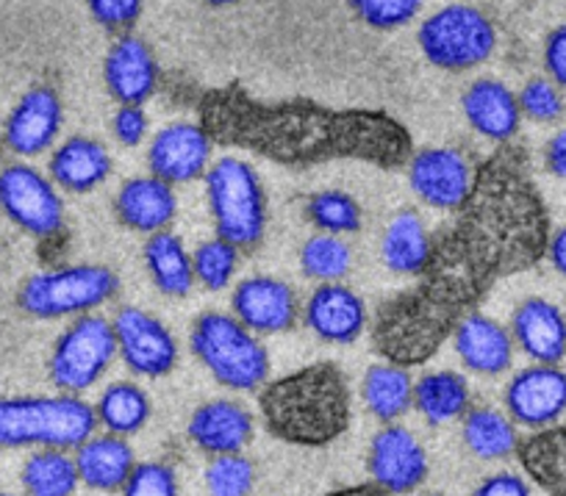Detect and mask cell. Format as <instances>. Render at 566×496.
Here are the masks:
<instances>
[{
  "instance_id": "1",
  "label": "cell",
  "mask_w": 566,
  "mask_h": 496,
  "mask_svg": "<svg viewBox=\"0 0 566 496\" xmlns=\"http://www.w3.org/2000/svg\"><path fill=\"white\" fill-rule=\"evenodd\" d=\"M198 114L214 145L242 147L283 167L364 161L397 170L413 156L411 134L386 112H339L312 101L261 103L242 86H226L206 92Z\"/></svg>"
},
{
  "instance_id": "2",
  "label": "cell",
  "mask_w": 566,
  "mask_h": 496,
  "mask_svg": "<svg viewBox=\"0 0 566 496\" xmlns=\"http://www.w3.org/2000/svg\"><path fill=\"white\" fill-rule=\"evenodd\" d=\"M547 244L549 214L531 181L525 152L505 145L478 167L459 220L433 239L431 255L489 294L503 277L536 266Z\"/></svg>"
},
{
  "instance_id": "3",
  "label": "cell",
  "mask_w": 566,
  "mask_h": 496,
  "mask_svg": "<svg viewBox=\"0 0 566 496\" xmlns=\"http://www.w3.org/2000/svg\"><path fill=\"white\" fill-rule=\"evenodd\" d=\"M261 416L275 439L325 446L350 428V389L334 363H314L275 380L259 397Z\"/></svg>"
},
{
  "instance_id": "4",
  "label": "cell",
  "mask_w": 566,
  "mask_h": 496,
  "mask_svg": "<svg viewBox=\"0 0 566 496\" xmlns=\"http://www.w3.org/2000/svg\"><path fill=\"white\" fill-rule=\"evenodd\" d=\"M467 310L455 299L419 281L417 288L380 305L373 327V345L380 358L397 367L431 361L439 347L453 339Z\"/></svg>"
},
{
  "instance_id": "5",
  "label": "cell",
  "mask_w": 566,
  "mask_h": 496,
  "mask_svg": "<svg viewBox=\"0 0 566 496\" xmlns=\"http://www.w3.org/2000/svg\"><path fill=\"white\" fill-rule=\"evenodd\" d=\"M95 408L73 394L0 400V450H73L95 433Z\"/></svg>"
},
{
  "instance_id": "6",
  "label": "cell",
  "mask_w": 566,
  "mask_h": 496,
  "mask_svg": "<svg viewBox=\"0 0 566 496\" xmlns=\"http://www.w3.org/2000/svg\"><path fill=\"white\" fill-rule=\"evenodd\" d=\"M195 358L217 378V383L237 391L259 389L270 372V358L253 330L237 316L206 310L195 319L189 334Z\"/></svg>"
},
{
  "instance_id": "7",
  "label": "cell",
  "mask_w": 566,
  "mask_h": 496,
  "mask_svg": "<svg viewBox=\"0 0 566 496\" xmlns=\"http://www.w3.org/2000/svg\"><path fill=\"white\" fill-rule=\"evenodd\" d=\"M206 198L217 236L237 250H253L266 231V194L259 172L239 158H220L206 172Z\"/></svg>"
},
{
  "instance_id": "8",
  "label": "cell",
  "mask_w": 566,
  "mask_h": 496,
  "mask_svg": "<svg viewBox=\"0 0 566 496\" xmlns=\"http://www.w3.org/2000/svg\"><path fill=\"white\" fill-rule=\"evenodd\" d=\"M114 292L117 275L108 266L78 264L31 275L20 288L18 303L34 319H62L92 314L97 305L112 299Z\"/></svg>"
},
{
  "instance_id": "9",
  "label": "cell",
  "mask_w": 566,
  "mask_h": 496,
  "mask_svg": "<svg viewBox=\"0 0 566 496\" xmlns=\"http://www.w3.org/2000/svg\"><path fill=\"white\" fill-rule=\"evenodd\" d=\"M417 40L433 67L461 73L492 56L497 45V31L481 9L450 3L419 25Z\"/></svg>"
},
{
  "instance_id": "10",
  "label": "cell",
  "mask_w": 566,
  "mask_h": 496,
  "mask_svg": "<svg viewBox=\"0 0 566 496\" xmlns=\"http://www.w3.org/2000/svg\"><path fill=\"white\" fill-rule=\"evenodd\" d=\"M114 356H117V336L112 321L95 314L75 316L73 325L59 336L48 363L53 386L67 394L86 391L101 380Z\"/></svg>"
},
{
  "instance_id": "11",
  "label": "cell",
  "mask_w": 566,
  "mask_h": 496,
  "mask_svg": "<svg viewBox=\"0 0 566 496\" xmlns=\"http://www.w3.org/2000/svg\"><path fill=\"white\" fill-rule=\"evenodd\" d=\"M0 211L20 231L36 239L56 236L64 222L56 183L29 163H9L0 170Z\"/></svg>"
},
{
  "instance_id": "12",
  "label": "cell",
  "mask_w": 566,
  "mask_h": 496,
  "mask_svg": "<svg viewBox=\"0 0 566 496\" xmlns=\"http://www.w3.org/2000/svg\"><path fill=\"white\" fill-rule=\"evenodd\" d=\"M472 172L464 152L453 147H424L408 158V183L424 205L459 211L472 192Z\"/></svg>"
},
{
  "instance_id": "13",
  "label": "cell",
  "mask_w": 566,
  "mask_h": 496,
  "mask_svg": "<svg viewBox=\"0 0 566 496\" xmlns=\"http://www.w3.org/2000/svg\"><path fill=\"white\" fill-rule=\"evenodd\" d=\"M112 325L117 336V352L130 372L142 378H165L167 372H172L178 361V345L154 314L128 305L117 310Z\"/></svg>"
},
{
  "instance_id": "14",
  "label": "cell",
  "mask_w": 566,
  "mask_h": 496,
  "mask_svg": "<svg viewBox=\"0 0 566 496\" xmlns=\"http://www.w3.org/2000/svg\"><path fill=\"white\" fill-rule=\"evenodd\" d=\"M211 136L200 123H172L154 136L148 150L150 176L165 183H192L209 172Z\"/></svg>"
},
{
  "instance_id": "15",
  "label": "cell",
  "mask_w": 566,
  "mask_h": 496,
  "mask_svg": "<svg viewBox=\"0 0 566 496\" xmlns=\"http://www.w3.org/2000/svg\"><path fill=\"white\" fill-rule=\"evenodd\" d=\"M367 466L373 483L395 496L411 494L428 477V455L422 444L413 439L411 430L397 428V424L378 430L369 444Z\"/></svg>"
},
{
  "instance_id": "16",
  "label": "cell",
  "mask_w": 566,
  "mask_h": 496,
  "mask_svg": "<svg viewBox=\"0 0 566 496\" xmlns=\"http://www.w3.org/2000/svg\"><path fill=\"white\" fill-rule=\"evenodd\" d=\"M505 408L514 424L549 428L566 411V372L547 363L522 369L505 389Z\"/></svg>"
},
{
  "instance_id": "17",
  "label": "cell",
  "mask_w": 566,
  "mask_h": 496,
  "mask_svg": "<svg viewBox=\"0 0 566 496\" xmlns=\"http://www.w3.org/2000/svg\"><path fill=\"white\" fill-rule=\"evenodd\" d=\"M233 316L255 336L290 330L297 321V297L290 283L270 275L244 277L231 297Z\"/></svg>"
},
{
  "instance_id": "18",
  "label": "cell",
  "mask_w": 566,
  "mask_h": 496,
  "mask_svg": "<svg viewBox=\"0 0 566 496\" xmlns=\"http://www.w3.org/2000/svg\"><path fill=\"white\" fill-rule=\"evenodd\" d=\"M62 130V101L51 86H34L12 108L3 125V141L18 156H40Z\"/></svg>"
},
{
  "instance_id": "19",
  "label": "cell",
  "mask_w": 566,
  "mask_h": 496,
  "mask_svg": "<svg viewBox=\"0 0 566 496\" xmlns=\"http://www.w3.org/2000/svg\"><path fill=\"white\" fill-rule=\"evenodd\" d=\"M103 78L119 106H142L159 84V64L139 36L123 34L108 48Z\"/></svg>"
},
{
  "instance_id": "20",
  "label": "cell",
  "mask_w": 566,
  "mask_h": 496,
  "mask_svg": "<svg viewBox=\"0 0 566 496\" xmlns=\"http://www.w3.org/2000/svg\"><path fill=\"white\" fill-rule=\"evenodd\" d=\"M303 319L328 345H350L367 327V305L342 283H319L308 297Z\"/></svg>"
},
{
  "instance_id": "21",
  "label": "cell",
  "mask_w": 566,
  "mask_h": 496,
  "mask_svg": "<svg viewBox=\"0 0 566 496\" xmlns=\"http://www.w3.org/2000/svg\"><path fill=\"white\" fill-rule=\"evenodd\" d=\"M511 339L536 363L558 367L566 358V314L544 297H527L511 319Z\"/></svg>"
},
{
  "instance_id": "22",
  "label": "cell",
  "mask_w": 566,
  "mask_h": 496,
  "mask_svg": "<svg viewBox=\"0 0 566 496\" xmlns=\"http://www.w3.org/2000/svg\"><path fill=\"white\" fill-rule=\"evenodd\" d=\"M114 211L125 228L154 236L172 225L178 214V198L170 183H165L161 178H134V181H125L117 192Z\"/></svg>"
},
{
  "instance_id": "23",
  "label": "cell",
  "mask_w": 566,
  "mask_h": 496,
  "mask_svg": "<svg viewBox=\"0 0 566 496\" xmlns=\"http://www.w3.org/2000/svg\"><path fill=\"white\" fill-rule=\"evenodd\" d=\"M453 345L464 367L478 374H503L514 361V339L509 330L478 310L467 314L455 327Z\"/></svg>"
},
{
  "instance_id": "24",
  "label": "cell",
  "mask_w": 566,
  "mask_h": 496,
  "mask_svg": "<svg viewBox=\"0 0 566 496\" xmlns=\"http://www.w3.org/2000/svg\"><path fill=\"white\" fill-rule=\"evenodd\" d=\"M461 108H464V117L472 125V130H478L486 139L500 141V145H509L520 130V101L509 86L494 78H478L464 92Z\"/></svg>"
},
{
  "instance_id": "25",
  "label": "cell",
  "mask_w": 566,
  "mask_h": 496,
  "mask_svg": "<svg viewBox=\"0 0 566 496\" xmlns=\"http://www.w3.org/2000/svg\"><path fill=\"white\" fill-rule=\"evenodd\" d=\"M48 170H51V181L56 187L73 194H84L106 181L108 172H112V156L97 139L70 136L53 150Z\"/></svg>"
},
{
  "instance_id": "26",
  "label": "cell",
  "mask_w": 566,
  "mask_h": 496,
  "mask_svg": "<svg viewBox=\"0 0 566 496\" xmlns=\"http://www.w3.org/2000/svg\"><path fill=\"white\" fill-rule=\"evenodd\" d=\"M253 435V419L231 400L200 405L189 419V439L209 455H233Z\"/></svg>"
},
{
  "instance_id": "27",
  "label": "cell",
  "mask_w": 566,
  "mask_h": 496,
  "mask_svg": "<svg viewBox=\"0 0 566 496\" xmlns=\"http://www.w3.org/2000/svg\"><path fill=\"white\" fill-rule=\"evenodd\" d=\"M431 233L424 228L422 217L411 209L391 217V222L384 231V239H380L384 264L389 266L391 272H397V275H422L428 261H431Z\"/></svg>"
},
{
  "instance_id": "28",
  "label": "cell",
  "mask_w": 566,
  "mask_h": 496,
  "mask_svg": "<svg viewBox=\"0 0 566 496\" xmlns=\"http://www.w3.org/2000/svg\"><path fill=\"white\" fill-rule=\"evenodd\" d=\"M75 466L84 485L95 490H117L134 472V452L123 435H97L75 446Z\"/></svg>"
},
{
  "instance_id": "29",
  "label": "cell",
  "mask_w": 566,
  "mask_h": 496,
  "mask_svg": "<svg viewBox=\"0 0 566 496\" xmlns=\"http://www.w3.org/2000/svg\"><path fill=\"white\" fill-rule=\"evenodd\" d=\"M145 266L159 288L167 297H187L195 288V270L192 255L187 253L181 239L170 231H161L148 236L145 242Z\"/></svg>"
},
{
  "instance_id": "30",
  "label": "cell",
  "mask_w": 566,
  "mask_h": 496,
  "mask_svg": "<svg viewBox=\"0 0 566 496\" xmlns=\"http://www.w3.org/2000/svg\"><path fill=\"white\" fill-rule=\"evenodd\" d=\"M520 463L538 488L566 496V428H544L516 446Z\"/></svg>"
},
{
  "instance_id": "31",
  "label": "cell",
  "mask_w": 566,
  "mask_h": 496,
  "mask_svg": "<svg viewBox=\"0 0 566 496\" xmlns=\"http://www.w3.org/2000/svg\"><path fill=\"white\" fill-rule=\"evenodd\" d=\"M361 397L375 419L391 424L408 413V408H413V380L406 367L375 363L364 374Z\"/></svg>"
},
{
  "instance_id": "32",
  "label": "cell",
  "mask_w": 566,
  "mask_h": 496,
  "mask_svg": "<svg viewBox=\"0 0 566 496\" xmlns=\"http://www.w3.org/2000/svg\"><path fill=\"white\" fill-rule=\"evenodd\" d=\"M413 408L428 424H444L470 411V386L455 372H431L413 383Z\"/></svg>"
},
{
  "instance_id": "33",
  "label": "cell",
  "mask_w": 566,
  "mask_h": 496,
  "mask_svg": "<svg viewBox=\"0 0 566 496\" xmlns=\"http://www.w3.org/2000/svg\"><path fill=\"white\" fill-rule=\"evenodd\" d=\"M461 435H464L467 450L481 461H503V457L514 455L520 446L514 419L494 408H470L464 413Z\"/></svg>"
},
{
  "instance_id": "34",
  "label": "cell",
  "mask_w": 566,
  "mask_h": 496,
  "mask_svg": "<svg viewBox=\"0 0 566 496\" xmlns=\"http://www.w3.org/2000/svg\"><path fill=\"white\" fill-rule=\"evenodd\" d=\"M95 416L108 433L114 435H134L139 433L150 419L148 394L134 383H112L101 394L95 408Z\"/></svg>"
},
{
  "instance_id": "35",
  "label": "cell",
  "mask_w": 566,
  "mask_h": 496,
  "mask_svg": "<svg viewBox=\"0 0 566 496\" xmlns=\"http://www.w3.org/2000/svg\"><path fill=\"white\" fill-rule=\"evenodd\" d=\"M78 483V466L62 450L34 452L23 466V488L29 496H73Z\"/></svg>"
},
{
  "instance_id": "36",
  "label": "cell",
  "mask_w": 566,
  "mask_h": 496,
  "mask_svg": "<svg viewBox=\"0 0 566 496\" xmlns=\"http://www.w3.org/2000/svg\"><path fill=\"white\" fill-rule=\"evenodd\" d=\"M350 247L331 233H317L301 250V270L319 283H339L350 272Z\"/></svg>"
},
{
  "instance_id": "37",
  "label": "cell",
  "mask_w": 566,
  "mask_h": 496,
  "mask_svg": "<svg viewBox=\"0 0 566 496\" xmlns=\"http://www.w3.org/2000/svg\"><path fill=\"white\" fill-rule=\"evenodd\" d=\"M306 214L319 233L342 236V233H356L361 228V205L345 192H317L308 198Z\"/></svg>"
},
{
  "instance_id": "38",
  "label": "cell",
  "mask_w": 566,
  "mask_h": 496,
  "mask_svg": "<svg viewBox=\"0 0 566 496\" xmlns=\"http://www.w3.org/2000/svg\"><path fill=\"white\" fill-rule=\"evenodd\" d=\"M237 266L239 250L220 236L200 244L192 255L195 281L203 288H209V292H222V288L231 286L233 275H237Z\"/></svg>"
},
{
  "instance_id": "39",
  "label": "cell",
  "mask_w": 566,
  "mask_h": 496,
  "mask_svg": "<svg viewBox=\"0 0 566 496\" xmlns=\"http://www.w3.org/2000/svg\"><path fill=\"white\" fill-rule=\"evenodd\" d=\"M255 485V468L239 452L214 455L206 468V488L209 496H248Z\"/></svg>"
},
{
  "instance_id": "40",
  "label": "cell",
  "mask_w": 566,
  "mask_h": 496,
  "mask_svg": "<svg viewBox=\"0 0 566 496\" xmlns=\"http://www.w3.org/2000/svg\"><path fill=\"white\" fill-rule=\"evenodd\" d=\"M353 12L369 29L391 31L417 18L422 0H350Z\"/></svg>"
},
{
  "instance_id": "41",
  "label": "cell",
  "mask_w": 566,
  "mask_h": 496,
  "mask_svg": "<svg viewBox=\"0 0 566 496\" xmlns=\"http://www.w3.org/2000/svg\"><path fill=\"white\" fill-rule=\"evenodd\" d=\"M516 101H520L522 117L533 119V123H555V119L564 117V95L547 78L527 81L520 95H516Z\"/></svg>"
},
{
  "instance_id": "42",
  "label": "cell",
  "mask_w": 566,
  "mask_h": 496,
  "mask_svg": "<svg viewBox=\"0 0 566 496\" xmlns=\"http://www.w3.org/2000/svg\"><path fill=\"white\" fill-rule=\"evenodd\" d=\"M123 496H178L176 472L165 463H139L125 479Z\"/></svg>"
},
{
  "instance_id": "43",
  "label": "cell",
  "mask_w": 566,
  "mask_h": 496,
  "mask_svg": "<svg viewBox=\"0 0 566 496\" xmlns=\"http://www.w3.org/2000/svg\"><path fill=\"white\" fill-rule=\"evenodd\" d=\"M86 7L106 31H128L142 14V0H86Z\"/></svg>"
},
{
  "instance_id": "44",
  "label": "cell",
  "mask_w": 566,
  "mask_h": 496,
  "mask_svg": "<svg viewBox=\"0 0 566 496\" xmlns=\"http://www.w3.org/2000/svg\"><path fill=\"white\" fill-rule=\"evenodd\" d=\"M148 134V117L142 112V106H119L114 114V136L119 145L136 147Z\"/></svg>"
},
{
  "instance_id": "45",
  "label": "cell",
  "mask_w": 566,
  "mask_h": 496,
  "mask_svg": "<svg viewBox=\"0 0 566 496\" xmlns=\"http://www.w3.org/2000/svg\"><path fill=\"white\" fill-rule=\"evenodd\" d=\"M544 67L558 89H566V25L555 29L544 42Z\"/></svg>"
},
{
  "instance_id": "46",
  "label": "cell",
  "mask_w": 566,
  "mask_h": 496,
  "mask_svg": "<svg viewBox=\"0 0 566 496\" xmlns=\"http://www.w3.org/2000/svg\"><path fill=\"white\" fill-rule=\"evenodd\" d=\"M472 496H531V488H527V483L520 474L500 472L483 479Z\"/></svg>"
},
{
  "instance_id": "47",
  "label": "cell",
  "mask_w": 566,
  "mask_h": 496,
  "mask_svg": "<svg viewBox=\"0 0 566 496\" xmlns=\"http://www.w3.org/2000/svg\"><path fill=\"white\" fill-rule=\"evenodd\" d=\"M544 163L555 178L566 181V128L558 130L553 139L547 141V150H544Z\"/></svg>"
},
{
  "instance_id": "48",
  "label": "cell",
  "mask_w": 566,
  "mask_h": 496,
  "mask_svg": "<svg viewBox=\"0 0 566 496\" xmlns=\"http://www.w3.org/2000/svg\"><path fill=\"white\" fill-rule=\"evenodd\" d=\"M547 258L553 261L555 270L560 272V275L566 277V225L558 228V231L549 236V244H547Z\"/></svg>"
},
{
  "instance_id": "49",
  "label": "cell",
  "mask_w": 566,
  "mask_h": 496,
  "mask_svg": "<svg viewBox=\"0 0 566 496\" xmlns=\"http://www.w3.org/2000/svg\"><path fill=\"white\" fill-rule=\"evenodd\" d=\"M325 496H395V494H389V490H384L375 483H361V485H350V488L331 490V494Z\"/></svg>"
},
{
  "instance_id": "50",
  "label": "cell",
  "mask_w": 566,
  "mask_h": 496,
  "mask_svg": "<svg viewBox=\"0 0 566 496\" xmlns=\"http://www.w3.org/2000/svg\"><path fill=\"white\" fill-rule=\"evenodd\" d=\"M206 3H211V7H231L237 0H206Z\"/></svg>"
},
{
  "instance_id": "51",
  "label": "cell",
  "mask_w": 566,
  "mask_h": 496,
  "mask_svg": "<svg viewBox=\"0 0 566 496\" xmlns=\"http://www.w3.org/2000/svg\"><path fill=\"white\" fill-rule=\"evenodd\" d=\"M428 496H444V494H428Z\"/></svg>"
},
{
  "instance_id": "52",
  "label": "cell",
  "mask_w": 566,
  "mask_h": 496,
  "mask_svg": "<svg viewBox=\"0 0 566 496\" xmlns=\"http://www.w3.org/2000/svg\"><path fill=\"white\" fill-rule=\"evenodd\" d=\"M0 496H14V494H0Z\"/></svg>"
}]
</instances>
